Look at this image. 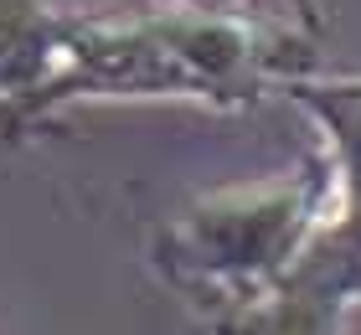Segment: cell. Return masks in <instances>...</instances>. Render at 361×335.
Masks as SVG:
<instances>
[{
    "label": "cell",
    "mask_w": 361,
    "mask_h": 335,
    "mask_svg": "<svg viewBox=\"0 0 361 335\" xmlns=\"http://www.w3.org/2000/svg\"><path fill=\"white\" fill-rule=\"evenodd\" d=\"M315 73V42L248 0H155L129 11H83L26 104L0 114L6 140H26L73 104L180 98L207 109H253L274 88Z\"/></svg>",
    "instance_id": "6da1fadb"
},
{
    "label": "cell",
    "mask_w": 361,
    "mask_h": 335,
    "mask_svg": "<svg viewBox=\"0 0 361 335\" xmlns=\"http://www.w3.org/2000/svg\"><path fill=\"white\" fill-rule=\"evenodd\" d=\"M336 212V165L325 150H315L289 176L196 196L155 232L150 258L186 299L269 289L300 263Z\"/></svg>",
    "instance_id": "7a4b0ae2"
},
{
    "label": "cell",
    "mask_w": 361,
    "mask_h": 335,
    "mask_svg": "<svg viewBox=\"0 0 361 335\" xmlns=\"http://www.w3.org/2000/svg\"><path fill=\"white\" fill-rule=\"evenodd\" d=\"M202 315L207 335H346L351 305L336 299L325 284L289 268L269 289L248 294H202L186 299Z\"/></svg>",
    "instance_id": "3957f363"
},
{
    "label": "cell",
    "mask_w": 361,
    "mask_h": 335,
    "mask_svg": "<svg viewBox=\"0 0 361 335\" xmlns=\"http://www.w3.org/2000/svg\"><path fill=\"white\" fill-rule=\"evenodd\" d=\"M73 11L52 0H0V114L26 104L52 78Z\"/></svg>",
    "instance_id": "277c9868"
},
{
    "label": "cell",
    "mask_w": 361,
    "mask_h": 335,
    "mask_svg": "<svg viewBox=\"0 0 361 335\" xmlns=\"http://www.w3.org/2000/svg\"><path fill=\"white\" fill-rule=\"evenodd\" d=\"M284 98H294L315 129L325 134V155L341 181V207H361V78H294Z\"/></svg>",
    "instance_id": "5b68a950"
},
{
    "label": "cell",
    "mask_w": 361,
    "mask_h": 335,
    "mask_svg": "<svg viewBox=\"0 0 361 335\" xmlns=\"http://www.w3.org/2000/svg\"><path fill=\"white\" fill-rule=\"evenodd\" d=\"M300 274L325 284L336 299L361 305V207H341L331 222L315 232V243L300 253Z\"/></svg>",
    "instance_id": "8992f818"
}]
</instances>
